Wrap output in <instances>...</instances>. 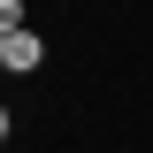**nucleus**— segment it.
<instances>
[{
	"label": "nucleus",
	"instance_id": "obj_1",
	"mask_svg": "<svg viewBox=\"0 0 153 153\" xmlns=\"http://www.w3.org/2000/svg\"><path fill=\"white\" fill-rule=\"evenodd\" d=\"M38 61H46V38H38V31H23V23L0 31V69H8V76H31Z\"/></svg>",
	"mask_w": 153,
	"mask_h": 153
}]
</instances>
